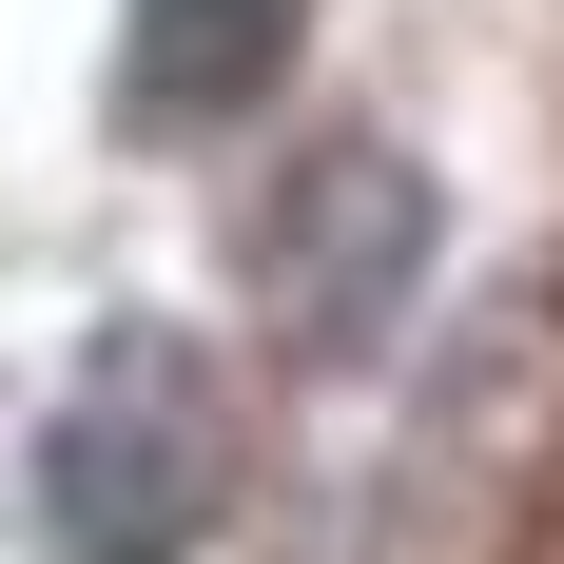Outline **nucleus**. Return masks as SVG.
Segmentation results:
<instances>
[{
	"mask_svg": "<svg viewBox=\"0 0 564 564\" xmlns=\"http://www.w3.org/2000/svg\"><path fill=\"white\" fill-rule=\"evenodd\" d=\"M312 58V0H117V117L137 137H234Z\"/></svg>",
	"mask_w": 564,
	"mask_h": 564,
	"instance_id": "3",
	"label": "nucleus"
},
{
	"mask_svg": "<svg viewBox=\"0 0 564 564\" xmlns=\"http://www.w3.org/2000/svg\"><path fill=\"white\" fill-rule=\"evenodd\" d=\"M429 253H448L429 156H409V137H312V156L273 175V215H253V312H273L312 370H370V350L409 332Z\"/></svg>",
	"mask_w": 564,
	"mask_h": 564,
	"instance_id": "2",
	"label": "nucleus"
},
{
	"mask_svg": "<svg viewBox=\"0 0 564 564\" xmlns=\"http://www.w3.org/2000/svg\"><path fill=\"white\" fill-rule=\"evenodd\" d=\"M234 525V390L175 312H117L40 409V545L58 564H195Z\"/></svg>",
	"mask_w": 564,
	"mask_h": 564,
	"instance_id": "1",
	"label": "nucleus"
}]
</instances>
